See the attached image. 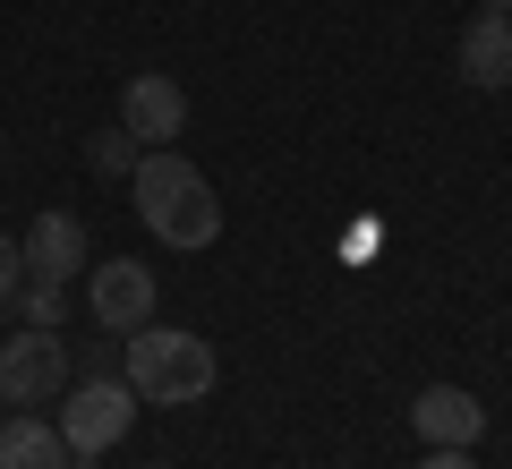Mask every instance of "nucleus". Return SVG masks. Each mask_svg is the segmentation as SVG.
Masks as SVG:
<instances>
[{"instance_id": "obj_1", "label": "nucleus", "mask_w": 512, "mask_h": 469, "mask_svg": "<svg viewBox=\"0 0 512 469\" xmlns=\"http://www.w3.org/2000/svg\"><path fill=\"white\" fill-rule=\"evenodd\" d=\"M128 197H137V214H146V231L163 248H214L222 239V197L180 145H154L146 163L128 171Z\"/></svg>"}, {"instance_id": "obj_2", "label": "nucleus", "mask_w": 512, "mask_h": 469, "mask_svg": "<svg viewBox=\"0 0 512 469\" xmlns=\"http://www.w3.org/2000/svg\"><path fill=\"white\" fill-rule=\"evenodd\" d=\"M214 342L188 325H137L128 333V384H137V401H163V410H188V401L214 393Z\"/></svg>"}, {"instance_id": "obj_3", "label": "nucleus", "mask_w": 512, "mask_h": 469, "mask_svg": "<svg viewBox=\"0 0 512 469\" xmlns=\"http://www.w3.org/2000/svg\"><path fill=\"white\" fill-rule=\"evenodd\" d=\"M52 427L69 435L77 461H94V452H111L128 427H137V384H128V376H86V384H69V393L52 401Z\"/></svg>"}, {"instance_id": "obj_4", "label": "nucleus", "mask_w": 512, "mask_h": 469, "mask_svg": "<svg viewBox=\"0 0 512 469\" xmlns=\"http://www.w3.org/2000/svg\"><path fill=\"white\" fill-rule=\"evenodd\" d=\"M0 393H9V410H52L60 393H69V342H60L52 325H26L0 342Z\"/></svg>"}, {"instance_id": "obj_5", "label": "nucleus", "mask_w": 512, "mask_h": 469, "mask_svg": "<svg viewBox=\"0 0 512 469\" xmlns=\"http://www.w3.org/2000/svg\"><path fill=\"white\" fill-rule=\"evenodd\" d=\"M86 307L111 342H128L137 325H154V273L137 256H103V265H86Z\"/></svg>"}, {"instance_id": "obj_6", "label": "nucleus", "mask_w": 512, "mask_h": 469, "mask_svg": "<svg viewBox=\"0 0 512 469\" xmlns=\"http://www.w3.org/2000/svg\"><path fill=\"white\" fill-rule=\"evenodd\" d=\"M120 128L146 145V154H154V145H171L188 128V86H180V77H163V69H137L120 86Z\"/></svg>"}, {"instance_id": "obj_7", "label": "nucleus", "mask_w": 512, "mask_h": 469, "mask_svg": "<svg viewBox=\"0 0 512 469\" xmlns=\"http://www.w3.org/2000/svg\"><path fill=\"white\" fill-rule=\"evenodd\" d=\"M26 273H35V282L86 273V222H77L69 205H43V214L26 222Z\"/></svg>"}, {"instance_id": "obj_8", "label": "nucleus", "mask_w": 512, "mask_h": 469, "mask_svg": "<svg viewBox=\"0 0 512 469\" xmlns=\"http://www.w3.org/2000/svg\"><path fill=\"white\" fill-rule=\"evenodd\" d=\"M410 427H419L427 444H453V452H470L478 435H487V410H478V393H461V384H427V393L410 401Z\"/></svg>"}, {"instance_id": "obj_9", "label": "nucleus", "mask_w": 512, "mask_h": 469, "mask_svg": "<svg viewBox=\"0 0 512 469\" xmlns=\"http://www.w3.org/2000/svg\"><path fill=\"white\" fill-rule=\"evenodd\" d=\"M0 469H77V452L43 410H9L0 418Z\"/></svg>"}, {"instance_id": "obj_10", "label": "nucleus", "mask_w": 512, "mask_h": 469, "mask_svg": "<svg viewBox=\"0 0 512 469\" xmlns=\"http://www.w3.org/2000/svg\"><path fill=\"white\" fill-rule=\"evenodd\" d=\"M461 77H470L478 94L512 86V18H495V9H478V18L461 26Z\"/></svg>"}, {"instance_id": "obj_11", "label": "nucleus", "mask_w": 512, "mask_h": 469, "mask_svg": "<svg viewBox=\"0 0 512 469\" xmlns=\"http://www.w3.org/2000/svg\"><path fill=\"white\" fill-rule=\"evenodd\" d=\"M18 316L60 333V316H69V282H35V273H26V282H18Z\"/></svg>"}, {"instance_id": "obj_12", "label": "nucleus", "mask_w": 512, "mask_h": 469, "mask_svg": "<svg viewBox=\"0 0 512 469\" xmlns=\"http://www.w3.org/2000/svg\"><path fill=\"white\" fill-rule=\"evenodd\" d=\"M94 171H103V180H128V171L146 163V145L128 137V128H103V137H94V154H86Z\"/></svg>"}, {"instance_id": "obj_13", "label": "nucleus", "mask_w": 512, "mask_h": 469, "mask_svg": "<svg viewBox=\"0 0 512 469\" xmlns=\"http://www.w3.org/2000/svg\"><path fill=\"white\" fill-rule=\"evenodd\" d=\"M18 282H26V239L0 231V299H18Z\"/></svg>"}, {"instance_id": "obj_14", "label": "nucleus", "mask_w": 512, "mask_h": 469, "mask_svg": "<svg viewBox=\"0 0 512 469\" xmlns=\"http://www.w3.org/2000/svg\"><path fill=\"white\" fill-rule=\"evenodd\" d=\"M419 469H478V461H470V452H453V444H427Z\"/></svg>"}, {"instance_id": "obj_15", "label": "nucleus", "mask_w": 512, "mask_h": 469, "mask_svg": "<svg viewBox=\"0 0 512 469\" xmlns=\"http://www.w3.org/2000/svg\"><path fill=\"white\" fill-rule=\"evenodd\" d=\"M487 9H495V18H512V0H487Z\"/></svg>"}, {"instance_id": "obj_16", "label": "nucleus", "mask_w": 512, "mask_h": 469, "mask_svg": "<svg viewBox=\"0 0 512 469\" xmlns=\"http://www.w3.org/2000/svg\"><path fill=\"white\" fill-rule=\"evenodd\" d=\"M0 410H9V393H0Z\"/></svg>"}]
</instances>
